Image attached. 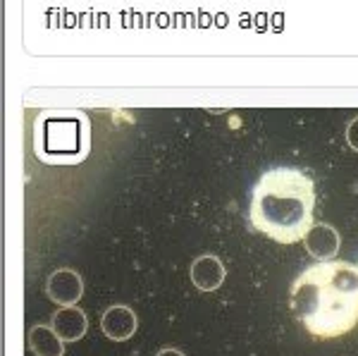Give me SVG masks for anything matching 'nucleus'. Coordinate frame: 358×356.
<instances>
[{
	"label": "nucleus",
	"mask_w": 358,
	"mask_h": 356,
	"mask_svg": "<svg viewBox=\"0 0 358 356\" xmlns=\"http://www.w3.org/2000/svg\"><path fill=\"white\" fill-rule=\"evenodd\" d=\"M45 294L57 306H74L84 297V280L72 268H57L45 280Z\"/></svg>",
	"instance_id": "20e7f679"
},
{
	"label": "nucleus",
	"mask_w": 358,
	"mask_h": 356,
	"mask_svg": "<svg viewBox=\"0 0 358 356\" xmlns=\"http://www.w3.org/2000/svg\"><path fill=\"white\" fill-rule=\"evenodd\" d=\"M34 151L48 165H77L91 151V122L84 113H41L34 124Z\"/></svg>",
	"instance_id": "7ed1b4c3"
},
{
	"label": "nucleus",
	"mask_w": 358,
	"mask_h": 356,
	"mask_svg": "<svg viewBox=\"0 0 358 356\" xmlns=\"http://www.w3.org/2000/svg\"><path fill=\"white\" fill-rule=\"evenodd\" d=\"M189 278L196 285V290L201 292H215L220 290L224 278H227V271H224V263L217 256L206 254L199 256L189 268Z\"/></svg>",
	"instance_id": "0eeeda50"
},
{
	"label": "nucleus",
	"mask_w": 358,
	"mask_h": 356,
	"mask_svg": "<svg viewBox=\"0 0 358 356\" xmlns=\"http://www.w3.org/2000/svg\"><path fill=\"white\" fill-rule=\"evenodd\" d=\"M346 143H349V148H354L358 153V118H354L346 124Z\"/></svg>",
	"instance_id": "9d476101"
},
{
	"label": "nucleus",
	"mask_w": 358,
	"mask_h": 356,
	"mask_svg": "<svg viewBox=\"0 0 358 356\" xmlns=\"http://www.w3.org/2000/svg\"><path fill=\"white\" fill-rule=\"evenodd\" d=\"M315 182L296 168L265 170L248 204V222L277 244L303 242L313 227Z\"/></svg>",
	"instance_id": "f03ea898"
},
{
	"label": "nucleus",
	"mask_w": 358,
	"mask_h": 356,
	"mask_svg": "<svg viewBox=\"0 0 358 356\" xmlns=\"http://www.w3.org/2000/svg\"><path fill=\"white\" fill-rule=\"evenodd\" d=\"M138 328V318L136 313L131 311L124 304H115V306H108L106 313L101 315V330L108 340L113 342H127Z\"/></svg>",
	"instance_id": "423d86ee"
},
{
	"label": "nucleus",
	"mask_w": 358,
	"mask_h": 356,
	"mask_svg": "<svg viewBox=\"0 0 358 356\" xmlns=\"http://www.w3.org/2000/svg\"><path fill=\"white\" fill-rule=\"evenodd\" d=\"M303 246L315 261H334V256L339 254V246H342V237L327 222H313V227L303 237Z\"/></svg>",
	"instance_id": "39448f33"
},
{
	"label": "nucleus",
	"mask_w": 358,
	"mask_h": 356,
	"mask_svg": "<svg viewBox=\"0 0 358 356\" xmlns=\"http://www.w3.org/2000/svg\"><path fill=\"white\" fill-rule=\"evenodd\" d=\"M50 328L62 342H77L89 330V318L79 306H60L50 318Z\"/></svg>",
	"instance_id": "6e6552de"
},
{
	"label": "nucleus",
	"mask_w": 358,
	"mask_h": 356,
	"mask_svg": "<svg viewBox=\"0 0 358 356\" xmlns=\"http://www.w3.org/2000/svg\"><path fill=\"white\" fill-rule=\"evenodd\" d=\"M65 344L50 325H31L29 330V349L34 356H65Z\"/></svg>",
	"instance_id": "1a4fd4ad"
},
{
	"label": "nucleus",
	"mask_w": 358,
	"mask_h": 356,
	"mask_svg": "<svg viewBox=\"0 0 358 356\" xmlns=\"http://www.w3.org/2000/svg\"><path fill=\"white\" fill-rule=\"evenodd\" d=\"M289 306L310 337L334 340L358 325V266L317 261L294 280Z\"/></svg>",
	"instance_id": "f257e3e1"
},
{
	"label": "nucleus",
	"mask_w": 358,
	"mask_h": 356,
	"mask_svg": "<svg viewBox=\"0 0 358 356\" xmlns=\"http://www.w3.org/2000/svg\"><path fill=\"white\" fill-rule=\"evenodd\" d=\"M155 356H184V352H179V349H175V347H165V349H160Z\"/></svg>",
	"instance_id": "9b49d317"
}]
</instances>
